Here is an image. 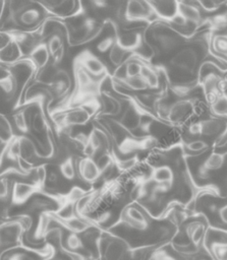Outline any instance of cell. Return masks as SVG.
Returning a JSON list of instances; mask_svg holds the SVG:
<instances>
[{
  "instance_id": "1",
  "label": "cell",
  "mask_w": 227,
  "mask_h": 260,
  "mask_svg": "<svg viewBox=\"0 0 227 260\" xmlns=\"http://www.w3.org/2000/svg\"><path fill=\"white\" fill-rule=\"evenodd\" d=\"M155 13L150 2L129 1L126 4L125 15L129 20H140L149 18Z\"/></svg>"
},
{
  "instance_id": "2",
  "label": "cell",
  "mask_w": 227,
  "mask_h": 260,
  "mask_svg": "<svg viewBox=\"0 0 227 260\" xmlns=\"http://www.w3.org/2000/svg\"><path fill=\"white\" fill-rule=\"evenodd\" d=\"M194 106L188 101H179L170 107L169 120L172 122H181L193 114Z\"/></svg>"
},
{
  "instance_id": "3",
  "label": "cell",
  "mask_w": 227,
  "mask_h": 260,
  "mask_svg": "<svg viewBox=\"0 0 227 260\" xmlns=\"http://www.w3.org/2000/svg\"><path fill=\"white\" fill-rule=\"evenodd\" d=\"M77 170L81 179L87 182H94L101 176L96 161L90 157L81 158L77 165Z\"/></svg>"
},
{
  "instance_id": "4",
  "label": "cell",
  "mask_w": 227,
  "mask_h": 260,
  "mask_svg": "<svg viewBox=\"0 0 227 260\" xmlns=\"http://www.w3.org/2000/svg\"><path fill=\"white\" fill-rule=\"evenodd\" d=\"M124 220L132 229L144 231L148 226V221L144 213L136 207H127L124 211Z\"/></svg>"
},
{
  "instance_id": "5",
  "label": "cell",
  "mask_w": 227,
  "mask_h": 260,
  "mask_svg": "<svg viewBox=\"0 0 227 260\" xmlns=\"http://www.w3.org/2000/svg\"><path fill=\"white\" fill-rule=\"evenodd\" d=\"M201 123V135L203 136H220L227 129V122L221 119H206Z\"/></svg>"
},
{
  "instance_id": "6",
  "label": "cell",
  "mask_w": 227,
  "mask_h": 260,
  "mask_svg": "<svg viewBox=\"0 0 227 260\" xmlns=\"http://www.w3.org/2000/svg\"><path fill=\"white\" fill-rule=\"evenodd\" d=\"M196 59L197 58L193 50L183 49L173 58V63L183 70L190 71L195 67Z\"/></svg>"
},
{
  "instance_id": "7",
  "label": "cell",
  "mask_w": 227,
  "mask_h": 260,
  "mask_svg": "<svg viewBox=\"0 0 227 260\" xmlns=\"http://www.w3.org/2000/svg\"><path fill=\"white\" fill-rule=\"evenodd\" d=\"M150 3L156 14L169 20L178 12V2L175 1H158Z\"/></svg>"
},
{
  "instance_id": "8",
  "label": "cell",
  "mask_w": 227,
  "mask_h": 260,
  "mask_svg": "<svg viewBox=\"0 0 227 260\" xmlns=\"http://www.w3.org/2000/svg\"><path fill=\"white\" fill-rule=\"evenodd\" d=\"M196 3L192 2H178V12L183 15L187 21L192 23H198L201 20L200 6H195Z\"/></svg>"
},
{
  "instance_id": "9",
  "label": "cell",
  "mask_w": 227,
  "mask_h": 260,
  "mask_svg": "<svg viewBox=\"0 0 227 260\" xmlns=\"http://www.w3.org/2000/svg\"><path fill=\"white\" fill-rule=\"evenodd\" d=\"M117 44L127 51L137 49L141 45L140 35L136 31L123 32L117 38Z\"/></svg>"
},
{
  "instance_id": "10",
  "label": "cell",
  "mask_w": 227,
  "mask_h": 260,
  "mask_svg": "<svg viewBox=\"0 0 227 260\" xmlns=\"http://www.w3.org/2000/svg\"><path fill=\"white\" fill-rule=\"evenodd\" d=\"M90 118V114L84 109L78 108L66 113L63 117V120L67 125H82L87 123Z\"/></svg>"
},
{
  "instance_id": "11",
  "label": "cell",
  "mask_w": 227,
  "mask_h": 260,
  "mask_svg": "<svg viewBox=\"0 0 227 260\" xmlns=\"http://www.w3.org/2000/svg\"><path fill=\"white\" fill-rule=\"evenodd\" d=\"M20 57V49L15 42H9L0 49V63H10Z\"/></svg>"
},
{
  "instance_id": "12",
  "label": "cell",
  "mask_w": 227,
  "mask_h": 260,
  "mask_svg": "<svg viewBox=\"0 0 227 260\" xmlns=\"http://www.w3.org/2000/svg\"><path fill=\"white\" fill-rule=\"evenodd\" d=\"M82 67L92 75L99 76L105 72V66L96 56L88 55L82 59Z\"/></svg>"
},
{
  "instance_id": "13",
  "label": "cell",
  "mask_w": 227,
  "mask_h": 260,
  "mask_svg": "<svg viewBox=\"0 0 227 260\" xmlns=\"http://www.w3.org/2000/svg\"><path fill=\"white\" fill-rule=\"evenodd\" d=\"M36 187L24 183H15L12 190V200L15 203H21L25 201L34 192Z\"/></svg>"
},
{
  "instance_id": "14",
  "label": "cell",
  "mask_w": 227,
  "mask_h": 260,
  "mask_svg": "<svg viewBox=\"0 0 227 260\" xmlns=\"http://www.w3.org/2000/svg\"><path fill=\"white\" fill-rule=\"evenodd\" d=\"M185 233H186V236L188 237V239L194 245H197L202 242V240L205 236L206 228L202 222L193 221V222H190L187 224V226L185 229Z\"/></svg>"
},
{
  "instance_id": "15",
  "label": "cell",
  "mask_w": 227,
  "mask_h": 260,
  "mask_svg": "<svg viewBox=\"0 0 227 260\" xmlns=\"http://www.w3.org/2000/svg\"><path fill=\"white\" fill-rule=\"evenodd\" d=\"M152 179L156 184L173 183L174 173L168 166H160L156 168L152 173Z\"/></svg>"
},
{
  "instance_id": "16",
  "label": "cell",
  "mask_w": 227,
  "mask_h": 260,
  "mask_svg": "<svg viewBox=\"0 0 227 260\" xmlns=\"http://www.w3.org/2000/svg\"><path fill=\"white\" fill-rule=\"evenodd\" d=\"M225 162V156L222 153L219 152H213L211 153L204 162V170L205 171H218L220 170Z\"/></svg>"
},
{
  "instance_id": "17",
  "label": "cell",
  "mask_w": 227,
  "mask_h": 260,
  "mask_svg": "<svg viewBox=\"0 0 227 260\" xmlns=\"http://www.w3.org/2000/svg\"><path fill=\"white\" fill-rule=\"evenodd\" d=\"M140 76L147 81V84L151 88H156L159 85L160 79L156 71H154L150 66L143 65L140 70Z\"/></svg>"
},
{
  "instance_id": "18",
  "label": "cell",
  "mask_w": 227,
  "mask_h": 260,
  "mask_svg": "<svg viewBox=\"0 0 227 260\" xmlns=\"http://www.w3.org/2000/svg\"><path fill=\"white\" fill-rule=\"evenodd\" d=\"M40 19V12L36 8H26L19 15V21L23 25H34Z\"/></svg>"
},
{
  "instance_id": "19",
  "label": "cell",
  "mask_w": 227,
  "mask_h": 260,
  "mask_svg": "<svg viewBox=\"0 0 227 260\" xmlns=\"http://www.w3.org/2000/svg\"><path fill=\"white\" fill-rule=\"evenodd\" d=\"M49 51L45 45H40L32 52V59L37 66H44L49 58Z\"/></svg>"
},
{
  "instance_id": "20",
  "label": "cell",
  "mask_w": 227,
  "mask_h": 260,
  "mask_svg": "<svg viewBox=\"0 0 227 260\" xmlns=\"http://www.w3.org/2000/svg\"><path fill=\"white\" fill-rule=\"evenodd\" d=\"M128 51L123 49L120 45H118L117 43L112 47V49L110 50V60L111 62L116 65V66H121V63L125 60L126 57V53Z\"/></svg>"
},
{
  "instance_id": "21",
  "label": "cell",
  "mask_w": 227,
  "mask_h": 260,
  "mask_svg": "<svg viewBox=\"0 0 227 260\" xmlns=\"http://www.w3.org/2000/svg\"><path fill=\"white\" fill-rule=\"evenodd\" d=\"M212 112L217 116H227V99L223 95H218L212 103Z\"/></svg>"
},
{
  "instance_id": "22",
  "label": "cell",
  "mask_w": 227,
  "mask_h": 260,
  "mask_svg": "<svg viewBox=\"0 0 227 260\" xmlns=\"http://www.w3.org/2000/svg\"><path fill=\"white\" fill-rule=\"evenodd\" d=\"M75 78H76V82L80 88H87L93 83L91 74L83 67H80L76 70Z\"/></svg>"
},
{
  "instance_id": "23",
  "label": "cell",
  "mask_w": 227,
  "mask_h": 260,
  "mask_svg": "<svg viewBox=\"0 0 227 260\" xmlns=\"http://www.w3.org/2000/svg\"><path fill=\"white\" fill-rule=\"evenodd\" d=\"M124 82H125L127 88L132 89V90H145L149 87L147 84V81L140 75L126 78V79H124Z\"/></svg>"
},
{
  "instance_id": "24",
  "label": "cell",
  "mask_w": 227,
  "mask_h": 260,
  "mask_svg": "<svg viewBox=\"0 0 227 260\" xmlns=\"http://www.w3.org/2000/svg\"><path fill=\"white\" fill-rule=\"evenodd\" d=\"M64 222H65V225L72 233H80V232H83L88 228V224L84 220H82L81 218L75 217V216H73L67 220H64Z\"/></svg>"
},
{
  "instance_id": "25",
  "label": "cell",
  "mask_w": 227,
  "mask_h": 260,
  "mask_svg": "<svg viewBox=\"0 0 227 260\" xmlns=\"http://www.w3.org/2000/svg\"><path fill=\"white\" fill-rule=\"evenodd\" d=\"M124 67H125L126 78H129V77H134V76L140 75V70H141L143 64H140L136 60H129L128 62H126Z\"/></svg>"
},
{
  "instance_id": "26",
  "label": "cell",
  "mask_w": 227,
  "mask_h": 260,
  "mask_svg": "<svg viewBox=\"0 0 227 260\" xmlns=\"http://www.w3.org/2000/svg\"><path fill=\"white\" fill-rule=\"evenodd\" d=\"M60 172L62 176L67 180H72L75 177V168L70 158L66 159L60 165Z\"/></svg>"
},
{
  "instance_id": "27",
  "label": "cell",
  "mask_w": 227,
  "mask_h": 260,
  "mask_svg": "<svg viewBox=\"0 0 227 260\" xmlns=\"http://www.w3.org/2000/svg\"><path fill=\"white\" fill-rule=\"evenodd\" d=\"M11 135H12V131L8 121L5 119L4 116L0 114V139L3 142L8 141L10 140Z\"/></svg>"
},
{
  "instance_id": "28",
  "label": "cell",
  "mask_w": 227,
  "mask_h": 260,
  "mask_svg": "<svg viewBox=\"0 0 227 260\" xmlns=\"http://www.w3.org/2000/svg\"><path fill=\"white\" fill-rule=\"evenodd\" d=\"M213 48L219 54L227 56V37L226 36H218L213 41Z\"/></svg>"
},
{
  "instance_id": "29",
  "label": "cell",
  "mask_w": 227,
  "mask_h": 260,
  "mask_svg": "<svg viewBox=\"0 0 227 260\" xmlns=\"http://www.w3.org/2000/svg\"><path fill=\"white\" fill-rule=\"evenodd\" d=\"M112 162H113V159H112L111 155L108 153H104V154L100 155L98 157V159L96 160L97 167H98L99 171L101 172V174L105 171H108L111 168Z\"/></svg>"
},
{
  "instance_id": "30",
  "label": "cell",
  "mask_w": 227,
  "mask_h": 260,
  "mask_svg": "<svg viewBox=\"0 0 227 260\" xmlns=\"http://www.w3.org/2000/svg\"><path fill=\"white\" fill-rule=\"evenodd\" d=\"M62 47V40L59 36L54 35L50 38L49 42H48V51L51 55H56L58 52H60Z\"/></svg>"
},
{
  "instance_id": "31",
  "label": "cell",
  "mask_w": 227,
  "mask_h": 260,
  "mask_svg": "<svg viewBox=\"0 0 227 260\" xmlns=\"http://www.w3.org/2000/svg\"><path fill=\"white\" fill-rule=\"evenodd\" d=\"M187 149L191 152V153H195V154H201L202 152H204L207 148H208V145L205 141L203 140H193L191 142H189L187 145H186Z\"/></svg>"
},
{
  "instance_id": "32",
  "label": "cell",
  "mask_w": 227,
  "mask_h": 260,
  "mask_svg": "<svg viewBox=\"0 0 227 260\" xmlns=\"http://www.w3.org/2000/svg\"><path fill=\"white\" fill-rule=\"evenodd\" d=\"M117 43V41L114 40V38L112 37H107L105 39H103L98 45H97V49L99 52L101 53H105L109 50L112 49V47Z\"/></svg>"
},
{
  "instance_id": "33",
  "label": "cell",
  "mask_w": 227,
  "mask_h": 260,
  "mask_svg": "<svg viewBox=\"0 0 227 260\" xmlns=\"http://www.w3.org/2000/svg\"><path fill=\"white\" fill-rule=\"evenodd\" d=\"M66 243H67V247L72 251H75L82 246L80 238L75 233H71L70 235H68L66 239Z\"/></svg>"
},
{
  "instance_id": "34",
  "label": "cell",
  "mask_w": 227,
  "mask_h": 260,
  "mask_svg": "<svg viewBox=\"0 0 227 260\" xmlns=\"http://www.w3.org/2000/svg\"><path fill=\"white\" fill-rule=\"evenodd\" d=\"M86 195V191L83 189H81L80 187H77V186H74L68 193L67 195V198L69 200L70 203H73V202H77L80 198H82L83 196Z\"/></svg>"
},
{
  "instance_id": "35",
  "label": "cell",
  "mask_w": 227,
  "mask_h": 260,
  "mask_svg": "<svg viewBox=\"0 0 227 260\" xmlns=\"http://www.w3.org/2000/svg\"><path fill=\"white\" fill-rule=\"evenodd\" d=\"M200 8L207 10V11H214L219 8L220 2L215 1V0H202L198 2Z\"/></svg>"
},
{
  "instance_id": "36",
  "label": "cell",
  "mask_w": 227,
  "mask_h": 260,
  "mask_svg": "<svg viewBox=\"0 0 227 260\" xmlns=\"http://www.w3.org/2000/svg\"><path fill=\"white\" fill-rule=\"evenodd\" d=\"M14 122H15V125L16 127L22 131V132H25L26 129H27V123H26V119H25V116L23 113H18L15 115L14 117Z\"/></svg>"
},
{
  "instance_id": "37",
  "label": "cell",
  "mask_w": 227,
  "mask_h": 260,
  "mask_svg": "<svg viewBox=\"0 0 227 260\" xmlns=\"http://www.w3.org/2000/svg\"><path fill=\"white\" fill-rule=\"evenodd\" d=\"M88 142H89L96 150H98V149L101 148V146H102V139H101L100 136H99L97 133H95V132H92V133L89 135Z\"/></svg>"
},
{
  "instance_id": "38",
  "label": "cell",
  "mask_w": 227,
  "mask_h": 260,
  "mask_svg": "<svg viewBox=\"0 0 227 260\" xmlns=\"http://www.w3.org/2000/svg\"><path fill=\"white\" fill-rule=\"evenodd\" d=\"M9 194V183L6 178H0V199H5Z\"/></svg>"
},
{
  "instance_id": "39",
  "label": "cell",
  "mask_w": 227,
  "mask_h": 260,
  "mask_svg": "<svg viewBox=\"0 0 227 260\" xmlns=\"http://www.w3.org/2000/svg\"><path fill=\"white\" fill-rule=\"evenodd\" d=\"M95 152H96V149H95L89 142H87V143L83 145V153H84L86 157L92 158V156H94Z\"/></svg>"
},
{
  "instance_id": "40",
  "label": "cell",
  "mask_w": 227,
  "mask_h": 260,
  "mask_svg": "<svg viewBox=\"0 0 227 260\" xmlns=\"http://www.w3.org/2000/svg\"><path fill=\"white\" fill-rule=\"evenodd\" d=\"M47 180H48L49 183L54 184V183L57 182V176H56L54 173H50V174L48 175V177H47Z\"/></svg>"
},
{
  "instance_id": "41",
  "label": "cell",
  "mask_w": 227,
  "mask_h": 260,
  "mask_svg": "<svg viewBox=\"0 0 227 260\" xmlns=\"http://www.w3.org/2000/svg\"><path fill=\"white\" fill-rule=\"evenodd\" d=\"M160 260H176V259L173 258V257H171V256L165 255V256H162V257L160 258Z\"/></svg>"
}]
</instances>
